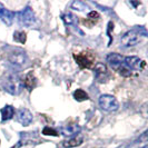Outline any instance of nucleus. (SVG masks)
I'll use <instances>...</instances> for the list:
<instances>
[{
    "label": "nucleus",
    "mask_w": 148,
    "mask_h": 148,
    "mask_svg": "<svg viewBox=\"0 0 148 148\" xmlns=\"http://www.w3.org/2000/svg\"><path fill=\"white\" fill-rule=\"evenodd\" d=\"M2 88L10 95H19L23 88L21 78L17 74L8 75L2 82Z\"/></svg>",
    "instance_id": "nucleus-1"
},
{
    "label": "nucleus",
    "mask_w": 148,
    "mask_h": 148,
    "mask_svg": "<svg viewBox=\"0 0 148 148\" xmlns=\"http://www.w3.org/2000/svg\"><path fill=\"white\" fill-rule=\"evenodd\" d=\"M141 41H143V37L135 29L126 31L121 36V38H120V44H121L123 47H125V48L135 47V46L140 44Z\"/></svg>",
    "instance_id": "nucleus-2"
},
{
    "label": "nucleus",
    "mask_w": 148,
    "mask_h": 148,
    "mask_svg": "<svg viewBox=\"0 0 148 148\" xmlns=\"http://www.w3.org/2000/svg\"><path fill=\"white\" fill-rule=\"evenodd\" d=\"M99 107L104 111L107 112H114L119 109V103L116 99V97L111 95H101L98 100Z\"/></svg>",
    "instance_id": "nucleus-3"
},
{
    "label": "nucleus",
    "mask_w": 148,
    "mask_h": 148,
    "mask_svg": "<svg viewBox=\"0 0 148 148\" xmlns=\"http://www.w3.org/2000/svg\"><path fill=\"white\" fill-rule=\"evenodd\" d=\"M17 16H18V18H17L18 21L20 22L21 25H23V26H26V27H31L37 21L36 15H35L34 10L30 7L23 8V10L19 11L17 14Z\"/></svg>",
    "instance_id": "nucleus-4"
},
{
    "label": "nucleus",
    "mask_w": 148,
    "mask_h": 148,
    "mask_svg": "<svg viewBox=\"0 0 148 148\" xmlns=\"http://www.w3.org/2000/svg\"><path fill=\"white\" fill-rule=\"evenodd\" d=\"M8 60L11 65H14L15 67L18 68H22L27 65V61H28V57H27V53L22 50H16V51L11 52L9 56H8Z\"/></svg>",
    "instance_id": "nucleus-5"
},
{
    "label": "nucleus",
    "mask_w": 148,
    "mask_h": 148,
    "mask_svg": "<svg viewBox=\"0 0 148 148\" xmlns=\"http://www.w3.org/2000/svg\"><path fill=\"white\" fill-rule=\"evenodd\" d=\"M74 58L76 60V62L78 64V66L82 69H84V68H90L92 66L95 56L88 51H82L80 53H77V55L75 53Z\"/></svg>",
    "instance_id": "nucleus-6"
},
{
    "label": "nucleus",
    "mask_w": 148,
    "mask_h": 148,
    "mask_svg": "<svg viewBox=\"0 0 148 148\" xmlns=\"http://www.w3.org/2000/svg\"><path fill=\"white\" fill-rule=\"evenodd\" d=\"M94 74L98 82H106L109 79V71L104 62H97L94 68Z\"/></svg>",
    "instance_id": "nucleus-7"
},
{
    "label": "nucleus",
    "mask_w": 148,
    "mask_h": 148,
    "mask_svg": "<svg viewBox=\"0 0 148 148\" xmlns=\"http://www.w3.org/2000/svg\"><path fill=\"white\" fill-rule=\"evenodd\" d=\"M16 119L22 126H29L32 121V114L27 108H19L16 112Z\"/></svg>",
    "instance_id": "nucleus-8"
},
{
    "label": "nucleus",
    "mask_w": 148,
    "mask_h": 148,
    "mask_svg": "<svg viewBox=\"0 0 148 148\" xmlns=\"http://www.w3.org/2000/svg\"><path fill=\"white\" fill-rule=\"evenodd\" d=\"M124 65L130 70H140L145 66V62L136 56H128L124 57Z\"/></svg>",
    "instance_id": "nucleus-9"
},
{
    "label": "nucleus",
    "mask_w": 148,
    "mask_h": 148,
    "mask_svg": "<svg viewBox=\"0 0 148 148\" xmlns=\"http://www.w3.org/2000/svg\"><path fill=\"white\" fill-rule=\"evenodd\" d=\"M106 61H107V64H108L112 69L117 70L119 67L124 64V56L119 55L117 52H111V53H109V55L106 57Z\"/></svg>",
    "instance_id": "nucleus-10"
},
{
    "label": "nucleus",
    "mask_w": 148,
    "mask_h": 148,
    "mask_svg": "<svg viewBox=\"0 0 148 148\" xmlns=\"http://www.w3.org/2000/svg\"><path fill=\"white\" fill-rule=\"evenodd\" d=\"M60 133L65 137H74V136L80 133V127L78 126L77 124H69V125H66V126L62 127Z\"/></svg>",
    "instance_id": "nucleus-11"
},
{
    "label": "nucleus",
    "mask_w": 148,
    "mask_h": 148,
    "mask_svg": "<svg viewBox=\"0 0 148 148\" xmlns=\"http://www.w3.org/2000/svg\"><path fill=\"white\" fill-rule=\"evenodd\" d=\"M21 82L22 86L25 88H27L28 90H32L37 85V78H36V76L34 75L32 71H29L28 74L25 75V77H23V79H21Z\"/></svg>",
    "instance_id": "nucleus-12"
},
{
    "label": "nucleus",
    "mask_w": 148,
    "mask_h": 148,
    "mask_svg": "<svg viewBox=\"0 0 148 148\" xmlns=\"http://www.w3.org/2000/svg\"><path fill=\"white\" fill-rule=\"evenodd\" d=\"M82 143H84V137L80 134H78L74 137H70L69 139L62 141V146L65 148H75L80 146Z\"/></svg>",
    "instance_id": "nucleus-13"
},
{
    "label": "nucleus",
    "mask_w": 148,
    "mask_h": 148,
    "mask_svg": "<svg viewBox=\"0 0 148 148\" xmlns=\"http://www.w3.org/2000/svg\"><path fill=\"white\" fill-rule=\"evenodd\" d=\"M147 143H148V132H144L140 135V137L132 143L129 146H127V148H147Z\"/></svg>",
    "instance_id": "nucleus-14"
},
{
    "label": "nucleus",
    "mask_w": 148,
    "mask_h": 148,
    "mask_svg": "<svg viewBox=\"0 0 148 148\" xmlns=\"http://www.w3.org/2000/svg\"><path fill=\"white\" fill-rule=\"evenodd\" d=\"M15 19V14L10 10H8L7 8H5L1 14H0V20L3 22L6 26H11Z\"/></svg>",
    "instance_id": "nucleus-15"
},
{
    "label": "nucleus",
    "mask_w": 148,
    "mask_h": 148,
    "mask_svg": "<svg viewBox=\"0 0 148 148\" xmlns=\"http://www.w3.org/2000/svg\"><path fill=\"white\" fill-rule=\"evenodd\" d=\"M15 116V108L10 105H6L2 109H1V118H2V121H7V120H10V119L14 118Z\"/></svg>",
    "instance_id": "nucleus-16"
},
{
    "label": "nucleus",
    "mask_w": 148,
    "mask_h": 148,
    "mask_svg": "<svg viewBox=\"0 0 148 148\" xmlns=\"http://www.w3.org/2000/svg\"><path fill=\"white\" fill-rule=\"evenodd\" d=\"M62 21L66 23L67 26H77L78 25V18L73 14V12H65L61 16Z\"/></svg>",
    "instance_id": "nucleus-17"
},
{
    "label": "nucleus",
    "mask_w": 148,
    "mask_h": 148,
    "mask_svg": "<svg viewBox=\"0 0 148 148\" xmlns=\"http://www.w3.org/2000/svg\"><path fill=\"white\" fill-rule=\"evenodd\" d=\"M73 96H74V98L77 101H85V100H88L89 99L88 94H87L85 90H82V89H77V90H75Z\"/></svg>",
    "instance_id": "nucleus-18"
},
{
    "label": "nucleus",
    "mask_w": 148,
    "mask_h": 148,
    "mask_svg": "<svg viewBox=\"0 0 148 148\" xmlns=\"http://www.w3.org/2000/svg\"><path fill=\"white\" fill-rule=\"evenodd\" d=\"M71 8L75 10H78V11H86L87 9H89L87 3H85L84 1H79V0H75L71 3Z\"/></svg>",
    "instance_id": "nucleus-19"
},
{
    "label": "nucleus",
    "mask_w": 148,
    "mask_h": 148,
    "mask_svg": "<svg viewBox=\"0 0 148 148\" xmlns=\"http://www.w3.org/2000/svg\"><path fill=\"white\" fill-rule=\"evenodd\" d=\"M26 39H27L26 32H23V31H15L14 32V40H16V41H18L20 44H25Z\"/></svg>",
    "instance_id": "nucleus-20"
},
{
    "label": "nucleus",
    "mask_w": 148,
    "mask_h": 148,
    "mask_svg": "<svg viewBox=\"0 0 148 148\" xmlns=\"http://www.w3.org/2000/svg\"><path fill=\"white\" fill-rule=\"evenodd\" d=\"M117 71H118V74L121 75L123 77H129V76H132V70H130L129 68H127L124 64L117 69Z\"/></svg>",
    "instance_id": "nucleus-21"
},
{
    "label": "nucleus",
    "mask_w": 148,
    "mask_h": 148,
    "mask_svg": "<svg viewBox=\"0 0 148 148\" xmlns=\"http://www.w3.org/2000/svg\"><path fill=\"white\" fill-rule=\"evenodd\" d=\"M42 135L45 136H53V137H57L58 136V133L53 129V128H50V127L46 126L42 129Z\"/></svg>",
    "instance_id": "nucleus-22"
},
{
    "label": "nucleus",
    "mask_w": 148,
    "mask_h": 148,
    "mask_svg": "<svg viewBox=\"0 0 148 148\" xmlns=\"http://www.w3.org/2000/svg\"><path fill=\"white\" fill-rule=\"evenodd\" d=\"M88 18H90V19H98L99 18V14L97 11H90L88 14Z\"/></svg>",
    "instance_id": "nucleus-23"
},
{
    "label": "nucleus",
    "mask_w": 148,
    "mask_h": 148,
    "mask_svg": "<svg viewBox=\"0 0 148 148\" xmlns=\"http://www.w3.org/2000/svg\"><path fill=\"white\" fill-rule=\"evenodd\" d=\"M3 9H5V7H3V5H2L1 2H0V14H1V11H2Z\"/></svg>",
    "instance_id": "nucleus-24"
}]
</instances>
